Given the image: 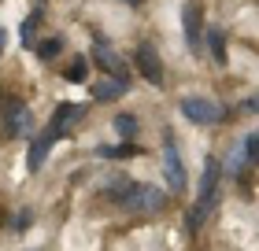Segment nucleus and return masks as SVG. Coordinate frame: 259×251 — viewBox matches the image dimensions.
<instances>
[{
    "instance_id": "1",
    "label": "nucleus",
    "mask_w": 259,
    "mask_h": 251,
    "mask_svg": "<svg viewBox=\"0 0 259 251\" xmlns=\"http://www.w3.org/2000/svg\"><path fill=\"white\" fill-rule=\"evenodd\" d=\"M219 159H204V177H200V196L193 203V211H189V229L196 233L200 225H204V218L211 211H215V203H219Z\"/></svg>"
},
{
    "instance_id": "2",
    "label": "nucleus",
    "mask_w": 259,
    "mask_h": 251,
    "mask_svg": "<svg viewBox=\"0 0 259 251\" xmlns=\"http://www.w3.org/2000/svg\"><path fill=\"white\" fill-rule=\"evenodd\" d=\"M119 207L130 211V214H159L163 207H167V192L156 188V185H137V181H130L126 196L119 199Z\"/></svg>"
},
{
    "instance_id": "3",
    "label": "nucleus",
    "mask_w": 259,
    "mask_h": 251,
    "mask_svg": "<svg viewBox=\"0 0 259 251\" xmlns=\"http://www.w3.org/2000/svg\"><path fill=\"white\" fill-rule=\"evenodd\" d=\"M182 115L193 118L196 126H219L226 118V107H222L215 96H185L182 100Z\"/></svg>"
},
{
    "instance_id": "4",
    "label": "nucleus",
    "mask_w": 259,
    "mask_h": 251,
    "mask_svg": "<svg viewBox=\"0 0 259 251\" xmlns=\"http://www.w3.org/2000/svg\"><path fill=\"white\" fill-rule=\"evenodd\" d=\"M78 122H85V107H78V104H60V107L52 111L49 129H45V133H49L52 140H60V137H70V133H74Z\"/></svg>"
},
{
    "instance_id": "5",
    "label": "nucleus",
    "mask_w": 259,
    "mask_h": 251,
    "mask_svg": "<svg viewBox=\"0 0 259 251\" xmlns=\"http://www.w3.org/2000/svg\"><path fill=\"white\" fill-rule=\"evenodd\" d=\"M163 177H167V185L174 188V196L189 188V174H185L182 155H178V148H174V140H170V137L163 140Z\"/></svg>"
},
{
    "instance_id": "6",
    "label": "nucleus",
    "mask_w": 259,
    "mask_h": 251,
    "mask_svg": "<svg viewBox=\"0 0 259 251\" xmlns=\"http://www.w3.org/2000/svg\"><path fill=\"white\" fill-rule=\"evenodd\" d=\"M4 126H8V137H30L33 133V115H30V107L15 100V96H8L4 100Z\"/></svg>"
},
{
    "instance_id": "7",
    "label": "nucleus",
    "mask_w": 259,
    "mask_h": 251,
    "mask_svg": "<svg viewBox=\"0 0 259 251\" xmlns=\"http://www.w3.org/2000/svg\"><path fill=\"white\" fill-rule=\"evenodd\" d=\"M182 26H185V44H189V52L200 56V52H204V22H200V4H185V8H182Z\"/></svg>"
},
{
    "instance_id": "8",
    "label": "nucleus",
    "mask_w": 259,
    "mask_h": 251,
    "mask_svg": "<svg viewBox=\"0 0 259 251\" xmlns=\"http://www.w3.org/2000/svg\"><path fill=\"white\" fill-rule=\"evenodd\" d=\"M93 63H97L108 78H119V81H126V67H122V59H119V52H111V44L104 41V37H97V44H93Z\"/></svg>"
},
{
    "instance_id": "9",
    "label": "nucleus",
    "mask_w": 259,
    "mask_h": 251,
    "mask_svg": "<svg viewBox=\"0 0 259 251\" xmlns=\"http://www.w3.org/2000/svg\"><path fill=\"white\" fill-rule=\"evenodd\" d=\"M137 67H141V74H145L148 85H163V63H159V52H156V44H137Z\"/></svg>"
},
{
    "instance_id": "10",
    "label": "nucleus",
    "mask_w": 259,
    "mask_h": 251,
    "mask_svg": "<svg viewBox=\"0 0 259 251\" xmlns=\"http://www.w3.org/2000/svg\"><path fill=\"white\" fill-rule=\"evenodd\" d=\"M126 85H130V81H119V78H100V81H93V96L108 104V100H115V96H122Z\"/></svg>"
},
{
    "instance_id": "11",
    "label": "nucleus",
    "mask_w": 259,
    "mask_h": 251,
    "mask_svg": "<svg viewBox=\"0 0 259 251\" xmlns=\"http://www.w3.org/2000/svg\"><path fill=\"white\" fill-rule=\"evenodd\" d=\"M49 148H52V137H49V133L33 137V144H30V159H26V170H30V174L45 166V155H49Z\"/></svg>"
},
{
    "instance_id": "12",
    "label": "nucleus",
    "mask_w": 259,
    "mask_h": 251,
    "mask_svg": "<svg viewBox=\"0 0 259 251\" xmlns=\"http://www.w3.org/2000/svg\"><path fill=\"white\" fill-rule=\"evenodd\" d=\"M37 26H41V11H33L30 19H22V26H19L22 48H33V44H37Z\"/></svg>"
},
{
    "instance_id": "13",
    "label": "nucleus",
    "mask_w": 259,
    "mask_h": 251,
    "mask_svg": "<svg viewBox=\"0 0 259 251\" xmlns=\"http://www.w3.org/2000/svg\"><path fill=\"white\" fill-rule=\"evenodd\" d=\"M97 155H100V159H134V155H141V152H137V144H134V140H122V144L97 148Z\"/></svg>"
},
{
    "instance_id": "14",
    "label": "nucleus",
    "mask_w": 259,
    "mask_h": 251,
    "mask_svg": "<svg viewBox=\"0 0 259 251\" xmlns=\"http://www.w3.org/2000/svg\"><path fill=\"white\" fill-rule=\"evenodd\" d=\"M115 137L134 140V137H137V118H134V115H115Z\"/></svg>"
},
{
    "instance_id": "15",
    "label": "nucleus",
    "mask_w": 259,
    "mask_h": 251,
    "mask_svg": "<svg viewBox=\"0 0 259 251\" xmlns=\"http://www.w3.org/2000/svg\"><path fill=\"white\" fill-rule=\"evenodd\" d=\"M33 48H37V56L49 63V59H56V56L63 52V37H60V33H56V37H45L41 44H33Z\"/></svg>"
},
{
    "instance_id": "16",
    "label": "nucleus",
    "mask_w": 259,
    "mask_h": 251,
    "mask_svg": "<svg viewBox=\"0 0 259 251\" xmlns=\"http://www.w3.org/2000/svg\"><path fill=\"white\" fill-rule=\"evenodd\" d=\"M207 48H211V56H215V63H226V33L211 30L207 33Z\"/></svg>"
},
{
    "instance_id": "17",
    "label": "nucleus",
    "mask_w": 259,
    "mask_h": 251,
    "mask_svg": "<svg viewBox=\"0 0 259 251\" xmlns=\"http://www.w3.org/2000/svg\"><path fill=\"white\" fill-rule=\"evenodd\" d=\"M244 166H248V159H244V152H230L226 155V166H219V170H226L230 177H241Z\"/></svg>"
},
{
    "instance_id": "18",
    "label": "nucleus",
    "mask_w": 259,
    "mask_h": 251,
    "mask_svg": "<svg viewBox=\"0 0 259 251\" xmlns=\"http://www.w3.org/2000/svg\"><path fill=\"white\" fill-rule=\"evenodd\" d=\"M108 188H104V192H108L115 203H119L122 196H126V188H130V177H108V181H104Z\"/></svg>"
},
{
    "instance_id": "19",
    "label": "nucleus",
    "mask_w": 259,
    "mask_h": 251,
    "mask_svg": "<svg viewBox=\"0 0 259 251\" xmlns=\"http://www.w3.org/2000/svg\"><path fill=\"white\" fill-rule=\"evenodd\" d=\"M85 59H74V63L67 67V81H85Z\"/></svg>"
},
{
    "instance_id": "20",
    "label": "nucleus",
    "mask_w": 259,
    "mask_h": 251,
    "mask_svg": "<svg viewBox=\"0 0 259 251\" xmlns=\"http://www.w3.org/2000/svg\"><path fill=\"white\" fill-rule=\"evenodd\" d=\"M33 225V211H19V218H15V229H30Z\"/></svg>"
},
{
    "instance_id": "21",
    "label": "nucleus",
    "mask_w": 259,
    "mask_h": 251,
    "mask_svg": "<svg viewBox=\"0 0 259 251\" xmlns=\"http://www.w3.org/2000/svg\"><path fill=\"white\" fill-rule=\"evenodd\" d=\"M4 48H8V33L0 30V56H4Z\"/></svg>"
},
{
    "instance_id": "22",
    "label": "nucleus",
    "mask_w": 259,
    "mask_h": 251,
    "mask_svg": "<svg viewBox=\"0 0 259 251\" xmlns=\"http://www.w3.org/2000/svg\"><path fill=\"white\" fill-rule=\"evenodd\" d=\"M126 4H130V8H137V4H141V0H126Z\"/></svg>"
}]
</instances>
